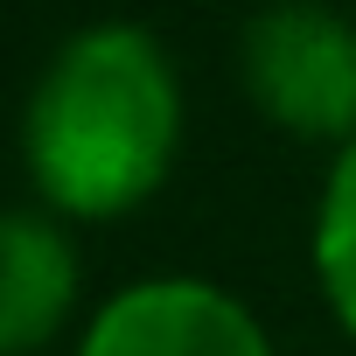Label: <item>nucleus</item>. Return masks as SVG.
Wrapping results in <instances>:
<instances>
[{
	"mask_svg": "<svg viewBox=\"0 0 356 356\" xmlns=\"http://www.w3.org/2000/svg\"><path fill=\"white\" fill-rule=\"evenodd\" d=\"M182 147V77L175 56L133 29H77L22 105V168L49 217L105 224L140 210Z\"/></svg>",
	"mask_w": 356,
	"mask_h": 356,
	"instance_id": "f257e3e1",
	"label": "nucleus"
},
{
	"mask_svg": "<svg viewBox=\"0 0 356 356\" xmlns=\"http://www.w3.org/2000/svg\"><path fill=\"white\" fill-rule=\"evenodd\" d=\"M245 98L293 140H356V22L328 0H273L238 35Z\"/></svg>",
	"mask_w": 356,
	"mask_h": 356,
	"instance_id": "f03ea898",
	"label": "nucleus"
},
{
	"mask_svg": "<svg viewBox=\"0 0 356 356\" xmlns=\"http://www.w3.org/2000/svg\"><path fill=\"white\" fill-rule=\"evenodd\" d=\"M77 356H273V335L238 293L161 273L119 286L77 335Z\"/></svg>",
	"mask_w": 356,
	"mask_h": 356,
	"instance_id": "7ed1b4c3",
	"label": "nucleus"
},
{
	"mask_svg": "<svg viewBox=\"0 0 356 356\" xmlns=\"http://www.w3.org/2000/svg\"><path fill=\"white\" fill-rule=\"evenodd\" d=\"M77 245L49 210H0V356H35L77 307Z\"/></svg>",
	"mask_w": 356,
	"mask_h": 356,
	"instance_id": "20e7f679",
	"label": "nucleus"
},
{
	"mask_svg": "<svg viewBox=\"0 0 356 356\" xmlns=\"http://www.w3.org/2000/svg\"><path fill=\"white\" fill-rule=\"evenodd\" d=\"M314 280L328 314L356 335V140L335 147V168L314 203Z\"/></svg>",
	"mask_w": 356,
	"mask_h": 356,
	"instance_id": "39448f33",
	"label": "nucleus"
}]
</instances>
